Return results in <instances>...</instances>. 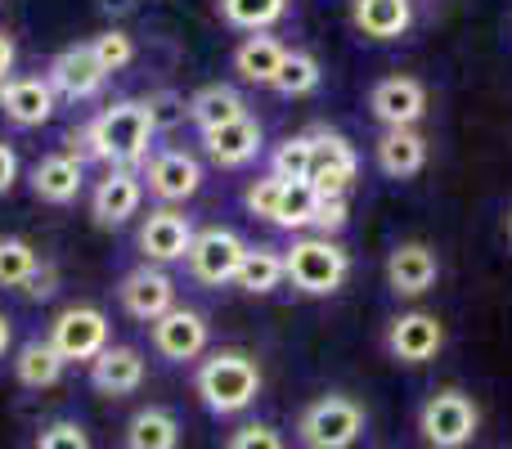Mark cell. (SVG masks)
Wrapping results in <instances>:
<instances>
[{
	"label": "cell",
	"instance_id": "obj_3",
	"mask_svg": "<svg viewBox=\"0 0 512 449\" xmlns=\"http://www.w3.org/2000/svg\"><path fill=\"white\" fill-rule=\"evenodd\" d=\"M283 274L306 297H333L346 283V274H351V256L333 238H297L283 252Z\"/></svg>",
	"mask_w": 512,
	"mask_h": 449
},
{
	"label": "cell",
	"instance_id": "obj_6",
	"mask_svg": "<svg viewBox=\"0 0 512 449\" xmlns=\"http://www.w3.org/2000/svg\"><path fill=\"white\" fill-rule=\"evenodd\" d=\"M355 171H360V158H355L346 135H337V131L310 135V180L306 185L315 189L319 198H346Z\"/></svg>",
	"mask_w": 512,
	"mask_h": 449
},
{
	"label": "cell",
	"instance_id": "obj_15",
	"mask_svg": "<svg viewBox=\"0 0 512 449\" xmlns=\"http://www.w3.org/2000/svg\"><path fill=\"white\" fill-rule=\"evenodd\" d=\"M189 243H194V225H189L185 212H153L149 221L140 225V252L149 256V265H167V261H185Z\"/></svg>",
	"mask_w": 512,
	"mask_h": 449
},
{
	"label": "cell",
	"instance_id": "obj_13",
	"mask_svg": "<svg viewBox=\"0 0 512 449\" xmlns=\"http://www.w3.org/2000/svg\"><path fill=\"white\" fill-rule=\"evenodd\" d=\"M54 86V95H68V99H95L99 90H104L108 72L99 68V59L90 54V41L86 45H68V50L54 54L50 63V77H45Z\"/></svg>",
	"mask_w": 512,
	"mask_h": 449
},
{
	"label": "cell",
	"instance_id": "obj_16",
	"mask_svg": "<svg viewBox=\"0 0 512 449\" xmlns=\"http://www.w3.org/2000/svg\"><path fill=\"white\" fill-rule=\"evenodd\" d=\"M90 387L99 396H131L144 387V355L135 346H104V351L90 360Z\"/></svg>",
	"mask_w": 512,
	"mask_h": 449
},
{
	"label": "cell",
	"instance_id": "obj_18",
	"mask_svg": "<svg viewBox=\"0 0 512 449\" xmlns=\"http://www.w3.org/2000/svg\"><path fill=\"white\" fill-rule=\"evenodd\" d=\"M0 113L14 126H45L54 117V86L45 77H18L0 86Z\"/></svg>",
	"mask_w": 512,
	"mask_h": 449
},
{
	"label": "cell",
	"instance_id": "obj_43",
	"mask_svg": "<svg viewBox=\"0 0 512 449\" xmlns=\"http://www.w3.org/2000/svg\"><path fill=\"white\" fill-rule=\"evenodd\" d=\"M14 59H18V50H14V36H5L0 32V86L9 81V72H14Z\"/></svg>",
	"mask_w": 512,
	"mask_h": 449
},
{
	"label": "cell",
	"instance_id": "obj_20",
	"mask_svg": "<svg viewBox=\"0 0 512 449\" xmlns=\"http://www.w3.org/2000/svg\"><path fill=\"white\" fill-rule=\"evenodd\" d=\"M203 149H207V158H212L216 167H225V171L248 167L256 153H261V122L243 113L239 122L207 131V135H203Z\"/></svg>",
	"mask_w": 512,
	"mask_h": 449
},
{
	"label": "cell",
	"instance_id": "obj_17",
	"mask_svg": "<svg viewBox=\"0 0 512 449\" xmlns=\"http://www.w3.org/2000/svg\"><path fill=\"white\" fill-rule=\"evenodd\" d=\"M436 274H441V261H436V252L427 243H400L387 256V283L396 297H423V292H432Z\"/></svg>",
	"mask_w": 512,
	"mask_h": 449
},
{
	"label": "cell",
	"instance_id": "obj_14",
	"mask_svg": "<svg viewBox=\"0 0 512 449\" xmlns=\"http://www.w3.org/2000/svg\"><path fill=\"white\" fill-rule=\"evenodd\" d=\"M144 180H149V194L158 203H185V198H194L203 189V167L185 149H167L149 162Z\"/></svg>",
	"mask_w": 512,
	"mask_h": 449
},
{
	"label": "cell",
	"instance_id": "obj_21",
	"mask_svg": "<svg viewBox=\"0 0 512 449\" xmlns=\"http://www.w3.org/2000/svg\"><path fill=\"white\" fill-rule=\"evenodd\" d=\"M81 180H86V167H81V162H72L68 153H50V158H41L32 167V194L41 198V203L63 207L81 194Z\"/></svg>",
	"mask_w": 512,
	"mask_h": 449
},
{
	"label": "cell",
	"instance_id": "obj_36",
	"mask_svg": "<svg viewBox=\"0 0 512 449\" xmlns=\"http://www.w3.org/2000/svg\"><path fill=\"white\" fill-rule=\"evenodd\" d=\"M283 185L288 180L279 176H261L248 185V194H243V203H248L252 216H261V221H274V212H279V198H283Z\"/></svg>",
	"mask_w": 512,
	"mask_h": 449
},
{
	"label": "cell",
	"instance_id": "obj_11",
	"mask_svg": "<svg viewBox=\"0 0 512 449\" xmlns=\"http://www.w3.org/2000/svg\"><path fill=\"white\" fill-rule=\"evenodd\" d=\"M153 346H158L162 360L189 364L207 351V319L189 306L167 310L162 319H153Z\"/></svg>",
	"mask_w": 512,
	"mask_h": 449
},
{
	"label": "cell",
	"instance_id": "obj_29",
	"mask_svg": "<svg viewBox=\"0 0 512 449\" xmlns=\"http://www.w3.org/2000/svg\"><path fill=\"white\" fill-rule=\"evenodd\" d=\"M319 81H324V72H319V59L306 50H288L279 63V72H274L270 90H279V95L288 99H301V95H315Z\"/></svg>",
	"mask_w": 512,
	"mask_h": 449
},
{
	"label": "cell",
	"instance_id": "obj_30",
	"mask_svg": "<svg viewBox=\"0 0 512 449\" xmlns=\"http://www.w3.org/2000/svg\"><path fill=\"white\" fill-rule=\"evenodd\" d=\"M288 14V0H221V18L243 32H265Z\"/></svg>",
	"mask_w": 512,
	"mask_h": 449
},
{
	"label": "cell",
	"instance_id": "obj_19",
	"mask_svg": "<svg viewBox=\"0 0 512 449\" xmlns=\"http://www.w3.org/2000/svg\"><path fill=\"white\" fill-rule=\"evenodd\" d=\"M140 198H144L140 176L126 171V167H113L95 185V194H90V212H95L99 225H122V221H131V216L140 212Z\"/></svg>",
	"mask_w": 512,
	"mask_h": 449
},
{
	"label": "cell",
	"instance_id": "obj_37",
	"mask_svg": "<svg viewBox=\"0 0 512 449\" xmlns=\"http://www.w3.org/2000/svg\"><path fill=\"white\" fill-rule=\"evenodd\" d=\"M36 449H95V445H90V432L81 423L59 418V423H50L41 436H36Z\"/></svg>",
	"mask_w": 512,
	"mask_h": 449
},
{
	"label": "cell",
	"instance_id": "obj_22",
	"mask_svg": "<svg viewBox=\"0 0 512 449\" xmlns=\"http://www.w3.org/2000/svg\"><path fill=\"white\" fill-rule=\"evenodd\" d=\"M351 18L373 41H396V36H405L409 23H414V5H409V0H355Z\"/></svg>",
	"mask_w": 512,
	"mask_h": 449
},
{
	"label": "cell",
	"instance_id": "obj_33",
	"mask_svg": "<svg viewBox=\"0 0 512 449\" xmlns=\"http://www.w3.org/2000/svg\"><path fill=\"white\" fill-rule=\"evenodd\" d=\"M270 176L279 180H310V135H292V140H283L279 149H274L270 158Z\"/></svg>",
	"mask_w": 512,
	"mask_h": 449
},
{
	"label": "cell",
	"instance_id": "obj_31",
	"mask_svg": "<svg viewBox=\"0 0 512 449\" xmlns=\"http://www.w3.org/2000/svg\"><path fill=\"white\" fill-rule=\"evenodd\" d=\"M315 203H319L315 189H310L306 180H292V185H283L279 212H274L270 225H279V229H306V225H315Z\"/></svg>",
	"mask_w": 512,
	"mask_h": 449
},
{
	"label": "cell",
	"instance_id": "obj_40",
	"mask_svg": "<svg viewBox=\"0 0 512 449\" xmlns=\"http://www.w3.org/2000/svg\"><path fill=\"white\" fill-rule=\"evenodd\" d=\"M54 288H59V270H54V265H36V270L27 274V283H23V297L27 301H45V297H54Z\"/></svg>",
	"mask_w": 512,
	"mask_h": 449
},
{
	"label": "cell",
	"instance_id": "obj_12",
	"mask_svg": "<svg viewBox=\"0 0 512 449\" xmlns=\"http://www.w3.org/2000/svg\"><path fill=\"white\" fill-rule=\"evenodd\" d=\"M441 346H445V328L427 310H409V315L391 319V328H387V351L400 364H427V360H436Z\"/></svg>",
	"mask_w": 512,
	"mask_h": 449
},
{
	"label": "cell",
	"instance_id": "obj_44",
	"mask_svg": "<svg viewBox=\"0 0 512 449\" xmlns=\"http://www.w3.org/2000/svg\"><path fill=\"white\" fill-rule=\"evenodd\" d=\"M9 337H14V324H9V315L0 310V355L9 351Z\"/></svg>",
	"mask_w": 512,
	"mask_h": 449
},
{
	"label": "cell",
	"instance_id": "obj_23",
	"mask_svg": "<svg viewBox=\"0 0 512 449\" xmlns=\"http://www.w3.org/2000/svg\"><path fill=\"white\" fill-rule=\"evenodd\" d=\"M427 167V140L409 126V131H387L378 140V171L391 180H409Z\"/></svg>",
	"mask_w": 512,
	"mask_h": 449
},
{
	"label": "cell",
	"instance_id": "obj_27",
	"mask_svg": "<svg viewBox=\"0 0 512 449\" xmlns=\"http://www.w3.org/2000/svg\"><path fill=\"white\" fill-rule=\"evenodd\" d=\"M14 378L23 382L27 391H45V387H54V382L63 378V355L50 346V337H32V342L18 351V360H14Z\"/></svg>",
	"mask_w": 512,
	"mask_h": 449
},
{
	"label": "cell",
	"instance_id": "obj_45",
	"mask_svg": "<svg viewBox=\"0 0 512 449\" xmlns=\"http://www.w3.org/2000/svg\"><path fill=\"white\" fill-rule=\"evenodd\" d=\"M99 5H104V9H108V14H113V9H117V14H122V9H126V5H131V0H99Z\"/></svg>",
	"mask_w": 512,
	"mask_h": 449
},
{
	"label": "cell",
	"instance_id": "obj_10",
	"mask_svg": "<svg viewBox=\"0 0 512 449\" xmlns=\"http://www.w3.org/2000/svg\"><path fill=\"white\" fill-rule=\"evenodd\" d=\"M369 108L387 131H409L427 113V86L418 77H387L373 86Z\"/></svg>",
	"mask_w": 512,
	"mask_h": 449
},
{
	"label": "cell",
	"instance_id": "obj_1",
	"mask_svg": "<svg viewBox=\"0 0 512 449\" xmlns=\"http://www.w3.org/2000/svg\"><path fill=\"white\" fill-rule=\"evenodd\" d=\"M194 391L212 414H221V418L243 414V409L261 396V369H256V360L243 351H216L198 364Z\"/></svg>",
	"mask_w": 512,
	"mask_h": 449
},
{
	"label": "cell",
	"instance_id": "obj_9",
	"mask_svg": "<svg viewBox=\"0 0 512 449\" xmlns=\"http://www.w3.org/2000/svg\"><path fill=\"white\" fill-rule=\"evenodd\" d=\"M117 297H122V310L131 319L153 324V319H162L167 310H176V283H171V274H162L158 265H135L122 279Z\"/></svg>",
	"mask_w": 512,
	"mask_h": 449
},
{
	"label": "cell",
	"instance_id": "obj_39",
	"mask_svg": "<svg viewBox=\"0 0 512 449\" xmlns=\"http://www.w3.org/2000/svg\"><path fill=\"white\" fill-rule=\"evenodd\" d=\"M346 216H351L346 198H319V203H315V229H319V238L337 234V229L346 225Z\"/></svg>",
	"mask_w": 512,
	"mask_h": 449
},
{
	"label": "cell",
	"instance_id": "obj_2",
	"mask_svg": "<svg viewBox=\"0 0 512 449\" xmlns=\"http://www.w3.org/2000/svg\"><path fill=\"white\" fill-rule=\"evenodd\" d=\"M90 135H95L99 162H113V167L131 171L135 162L149 158V140H153L149 108L135 104V99H122V104L104 108V113L90 122Z\"/></svg>",
	"mask_w": 512,
	"mask_h": 449
},
{
	"label": "cell",
	"instance_id": "obj_8",
	"mask_svg": "<svg viewBox=\"0 0 512 449\" xmlns=\"http://www.w3.org/2000/svg\"><path fill=\"white\" fill-rule=\"evenodd\" d=\"M243 252H248V243H243L234 229H198L194 243H189V274H194L198 283H234V274H239L243 265Z\"/></svg>",
	"mask_w": 512,
	"mask_h": 449
},
{
	"label": "cell",
	"instance_id": "obj_24",
	"mask_svg": "<svg viewBox=\"0 0 512 449\" xmlns=\"http://www.w3.org/2000/svg\"><path fill=\"white\" fill-rule=\"evenodd\" d=\"M248 113V104H243V95L234 86H203V90H194L189 95V122L198 126V131H216V126H230V122H239V117Z\"/></svg>",
	"mask_w": 512,
	"mask_h": 449
},
{
	"label": "cell",
	"instance_id": "obj_26",
	"mask_svg": "<svg viewBox=\"0 0 512 449\" xmlns=\"http://www.w3.org/2000/svg\"><path fill=\"white\" fill-rule=\"evenodd\" d=\"M283 54H288V50H283L274 36L252 32L248 41L234 50V72H239L243 81H252V86H270L274 72H279V63H283Z\"/></svg>",
	"mask_w": 512,
	"mask_h": 449
},
{
	"label": "cell",
	"instance_id": "obj_5",
	"mask_svg": "<svg viewBox=\"0 0 512 449\" xmlns=\"http://www.w3.org/2000/svg\"><path fill=\"white\" fill-rule=\"evenodd\" d=\"M477 427H481L477 400L463 396V391H454V387L427 396L423 414H418V432L427 436V445H432V449H463V445H472Z\"/></svg>",
	"mask_w": 512,
	"mask_h": 449
},
{
	"label": "cell",
	"instance_id": "obj_35",
	"mask_svg": "<svg viewBox=\"0 0 512 449\" xmlns=\"http://www.w3.org/2000/svg\"><path fill=\"white\" fill-rule=\"evenodd\" d=\"M144 108H149L153 131H171V126H180L189 117V104L176 95V90H153V95L144 99Z\"/></svg>",
	"mask_w": 512,
	"mask_h": 449
},
{
	"label": "cell",
	"instance_id": "obj_41",
	"mask_svg": "<svg viewBox=\"0 0 512 449\" xmlns=\"http://www.w3.org/2000/svg\"><path fill=\"white\" fill-rule=\"evenodd\" d=\"M68 158L81 162V167H86V162H99V149H95V135H90V122L81 126V131L68 135Z\"/></svg>",
	"mask_w": 512,
	"mask_h": 449
},
{
	"label": "cell",
	"instance_id": "obj_42",
	"mask_svg": "<svg viewBox=\"0 0 512 449\" xmlns=\"http://www.w3.org/2000/svg\"><path fill=\"white\" fill-rule=\"evenodd\" d=\"M14 180H18V153L0 140V194H9V189H14Z\"/></svg>",
	"mask_w": 512,
	"mask_h": 449
},
{
	"label": "cell",
	"instance_id": "obj_25",
	"mask_svg": "<svg viewBox=\"0 0 512 449\" xmlns=\"http://www.w3.org/2000/svg\"><path fill=\"white\" fill-rule=\"evenodd\" d=\"M126 449H180V423L171 409L149 405L126 423Z\"/></svg>",
	"mask_w": 512,
	"mask_h": 449
},
{
	"label": "cell",
	"instance_id": "obj_46",
	"mask_svg": "<svg viewBox=\"0 0 512 449\" xmlns=\"http://www.w3.org/2000/svg\"><path fill=\"white\" fill-rule=\"evenodd\" d=\"M508 238H512V216H508Z\"/></svg>",
	"mask_w": 512,
	"mask_h": 449
},
{
	"label": "cell",
	"instance_id": "obj_4",
	"mask_svg": "<svg viewBox=\"0 0 512 449\" xmlns=\"http://www.w3.org/2000/svg\"><path fill=\"white\" fill-rule=\"evenodd\" d=\"M297 436L306 449H351L364 436V409L351 396H319L301 409Z\"/></svg>",
	"mask_w": 512,
	"mask_h": 449
},
{
	"label": "cell",
	"instance_id": "obj_7",
	"mask_svg": "<svg viewBox=\"0 0 512 449\" xmlns=\"http://www.w3.org/2000/svg\"><path fill=\"white\" fill-rule=\"evenodd\" d=\"M50 346L63 355V364H72V360L90 364L108 346V315L99 306L59 310V319L50 324Z\"/></svg>",
	"mask_w": 512,
	"mask_h": 449
},
{
	"label": "cell",
	"instance_id": "obj_34",
	"mask_svg": "<svg viewBox=\"0 0 512 449\" xmlns=\"http://www.w3.org/2000/svg\"><path fill=\"white\" fill-rule=\"evenodd\" d=\"M90 54L99 59L104 72H122L135 63V41L126 32H117V27H108V32H99L95 41H90Z\"/></svg>",
	"mask_w": 512,
	"mask_h": 449
},
{
	"label": "cell",
	"instance_id": "obj_28",
	"mask_svg": "<svg viewBox=\"0 0 512 449\" xmlns=\"http://www.w3.org/2000/svg\"><path fill=\"white\" fill-rule=\"evenodd\" d=\"M283 279H288V274H283V252H279V247H265V243L248 247V252H243L239 274H234V283H239L243 292H252V297L274 292Z\"/></svg>",
	"mask_w": 512,
	"mask_h": 449
},
{
	"label": "cell",
	"instance_id": "obj_32",
	"mask_svg": "<svg viewBox=\"0 0 512 449\" xmlns=\"http://www.w3.org/2000/svg\"><path fill=\"white\" fill-rule=\"evenodd\" d=\"M36 265L41 261L27 238H0V288H23Z\"/></svg>",
	"mask_w": 512,
	"mask_h": 449
},
{
	"label": "cell",
	"instance_id": "obj_38",
	"mask_svg": "<svg viewBox=\"0 0 512 449\" xmlns=\"http://www.w3.org/2000/svg\"><path fill=\"white\" fill-rule=\"evenodd\" d=\"M225 449H283V436L274 432L270 423H248V427H239V432L230 436V445Z\"/></svg>",
	"mask_w": 512,
	"mask_h": 449
}]
</instances>
